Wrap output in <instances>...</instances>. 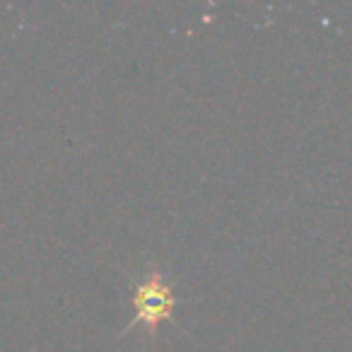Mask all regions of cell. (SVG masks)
Segmentation results:
<instances>
[{
    "instance_id": "obj_1",
    "label": "cell",
    "mask_w": 352,
    "mask_h": 352,
    "mask_svg": "<svg viewBox=\"0 0 352 352\" xmlns=\"http://www.w3.org/2000/svg\"><path fill=\"white\" fill-rule=\"evenodd\" d=\"M176 297L171 292L169 283L160 273H147L133 289V309L135 326H145L147 331H155L164 321L171 318Z\"/></svg>"
}]
</instances>
